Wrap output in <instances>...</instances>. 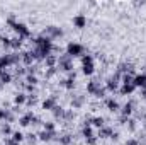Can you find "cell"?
Here are the masks:
<instances>
[{"mask_svg": "<svg viewBox=\"0 0 146 145\" xmlns=\"http://www.w3.org/2000/svg\"><path fill=\"white\" fill-rule=\"evenodd\" d=\"M82 51H83V48H82V44H78V43H70L68 44V56H78V55H82Z\"/></svg>", "mask_w": 146, "mask_h": 145, "instance_id": "6da1fadb", "label": "cell"}, {"mask_svg": "<svg viewBox=\"0 0 146 145\" xmlns=\"http://www.w3.org/2000/svg\"><path fill=\"white\" fill-rule=\"evenodd\" d=\"M60 67H61L63 70L70 72L73 68L72 67V56H68V55H66V56H61V58H60Z\"/></svg>", "mask_w": 146, "mask_h": 145, "instance_id": "7a4b0ae2", "label": "cell"}, {"mask_svg": "<svg viewBox=\"0 0 146 145\" xmlns=\"http://www.w3.org/2000/svg\"><path fill=\"white\" fill-rule=\"evenodd\" d=\"M14 31L19 34V38H26V36H29V29L24 26V24H14Z\"/></svg>", "mask_w": 146, "mask_h": 145, "instance_id": "3957f363", "label": "cell"}, {"mask_svg": "<svg viewBox=\"0 0 146 145\" xmlns=\"http://www.w3.org/2000/svg\"><path fill=\"white\" fill-rule=\"evenodd\" d=\"M73 24L76 26V28H85V24H87V19H85V15H76L75 19H73Z\"/></svg>", "mask_w": 146, "mask_h": 145, "instance_id": "277c9868", "label": "cell"}, {"mask_svg": "<svg viewBox=\"0 0 146 145\" xmlns=\"http://www.w3.org/2000/svg\"><path fill=\"white\" fill-rule=\"evenodd\" d=\"M87 91H88L90 94H97V92L100 91V84H99L97 80H94V82H90V84H88V87H87Z\"/></svg>", "mask_w": 146, "mask_h": 145, "instance_id": "5b68a950", "label": "cell"}, {"mask_svg": "<svg viewBox=\"0 0 146 145\" xmlns=\"http://www.w3.org/2000/svg\"><path fill=\"white\" fill-rule=\"evenodd\" d=\"M134 85L136 87H146V75H138V77H134Z\"/></svg>", "mask_w": 146, "mask_h": 145, "instance_id": "8992f818", "label": "cell"}, {"mask_svg": "<svg viewBox=\"0 0 146 145\" xmlns=\"http://www.w3.org/2000/svg\"><path fill=\"white\" fill-rule=\"evenodd\" d=\"M51 137H54V132H41L39 133V138L42 140V142H48V140H51Z\"/></svg>", "mask_w": 146, "mask_h": 145, "instance_id": "52a82bcc", "label": "cell"}, {"mask_svg": "<svg viewBox=\"0 0 146 145\" xmlns=\"http://www.w3.org/2000/svg\"><path fill=\"white\" fill-rule=\"evenodd\" d=\"M117 80H119V75H114V77H112V79L109 80V84H107V87H109L110 91H115V89H117V84H119Z\"/></svg>", "mask_w": 146, "mask_h": 145, "instance_id": "ba28073f", "label": "cell"}, {"mask_svg": "<svg viewBox=\"0 0 146 145\" xmlns=\"http://www.w3.org/2000/svg\"><path fill=\"white\" fill-rule=\"evenodd\" d=\"M48 33H49L51 36H61V34H63V31L58 29L56 26H49V28H48Z\"/></svg>", "mask_w": 146, "mask_h": 145, "instance_id": "9c48e42d", "label": "cell"}, {"mask_svg": "<svg viewBox=\"0 0 146 145\" xmlns=\"http://www.w3.org/2000/svg\"><path fill=\"white\" fill-rule=\"evenodd\" d=\"M134 89H136L134 82H133V84H127V85H124V87L121 89V94H131V92H133Z\"/></svg>", "mask_w": 146, "mask_h": 145, "instance_id": "30bf717a", "label": "cell"}, {"mask_svg": "<svg viewBox=\"0 0 146 145\" xmlns=\"http://www.w3.org/2000/svg\"><path fill=\"white\" fill-rule=\"evenodd\" d=\"M83 73L85 75H92L94 73V62L92 63H83Z\"/></svg>", "mask_w": 146, "mask_h": 145, "instance_id": "8fae6325", "label": "cell"}, {"mask_svg": "<svg viewBox=\"0 0 146 145\" xmlns=\"http://www.w3.org/2000/svg\"><path fill=\"white\" fill-rule=\"evenodd\" d=\"M22 60H24L26 65H31L33 60H34V55H33V53H24V55H22Z\"/></svg>", "mask_w": 146, "mask_h": 145, "instance_id": "7c38bea8", "label": "cell"}, {"mask_svg": "<svg viewBox=\"0 0 146 145\" xmlns=\"http://www.w3.org/2000/svg\"><path fill=\"white\" fill-rule=\"evenodd\" d=\"M19 123H21L22 126H27L29 123H33V114L29 113L27 116H24V118H21V121H19Z\"/></svg>", "mask_w": 146, "mask_h": 145, "instance_id": "4fadbf2b", "label": "cell"}, {"mask_svg": "<svg viewBox=\"0 0 146 145\" xmlns=\"http://www.w3.org/2000/svg\"><path fill=\"white\" fill-rule=\"evenodd\" d=\"M0 82H2V84H7V82H10V75L5 72V70H0Z\"/></svg>", "mask_w": 146, "mask_h": 145, "instance_id": "5bb4252c", "label": "cell"}, {"mask_svg": "<svg viewBox=\"0 0 146 145\" xmlns=\"http://www.w3.org/2000/svg\"><path fill=\"white\" fill-rule=\"evenodd\" d=\"M21 44H22V38H14V39H10V46H12V48H21Z\"/></svg>", "mask_w": 146, "mask_h": 145, "instance_id": "9a60e30c", "label": "cell"}, {"mask_svg": "<svg viewBox=\"0 0 146 145\" xmlns=\"http://www.w3.org/2000/svg\"><path fill=\"white\" fill-rule=\"evenodd\" d=\"M90 123H92L94 126H97V128H102V126H104V119H102V118H94V119H90Z\"/></svg>", "mask_w": 146, "mask_h": 145, "instance_id": "2e32d148", "label": "cell"}, {"mask_svg": "<svg viewBox=\"0 0 146 145\" xmlns=\"http://www.w3.org/2000/svg\"><path fill=\"white\" fill-rule=\"evenodd\" d=\"M110 133H112L110 128H100V130H99V137H102V138H107Z\"/></svg>", "mask_w": 146, "mask_h": 145, "instance_id": "e0dca14e", "label": "cell"}, {"mask_svg": "<svg viewBox=\"0 0 146 145\" xmlns=\"http://www.w3.org/2000/svg\"><path fill=\"white\" fill-rule=\"evenodd\" d=\"M42 108L44 109H54V101H53V99H46V101L42 103Z\"/></svg>", "mask_w": 146, "mask_h": 145, "instance_id": "ac0fdd59", "label": "cell"}, {"mask_svg": "<svg viewBox=\"0 0 146 145\" xmlns=\"http://www.w3.org/2000/svg\"><path fill=\"white\" fill-rule=\"evenodd\" d=\"M107 108H109L110 111H115V109H119V104H117L114 99H109V101H107Z\"/></svg>", "mask_w": 146, "mask_h": 145, "instance_id": "d6986e66", "label": "cell"}, {"mask_svg": "<svg viewBox=\"0 0 146 145\" xmlns=\"http://www.w3.org/2000/svg\"><path fill=\"white\" fill-rule=\"evenodd\" d=\"M46 63H48V67H49V68H53V67H54V63H56V58H54V56H51V55H48V56H46Z\"/></svg>", "mask_w": 146, "mask_h": 145, "instance_id": "ffe728a7", "label": "cell"}, {"mask_svg": "<svg viewBox=\"0 0 146 145\" xmlns=\"http://www.w3.org/2000/svg\"><path fill=\"white\" fill-rule=\"evenodd\" d=\"M131 111H133V103H127V104L122 108V114L127 116V114H131Z\"/></svg>", "mask_w": 146, "mask_h": 145, "instance_id": "44dd1931", "label": "cell"}, {"mask_svg": "<svg viewBox=\"0 0 146 145\" xmlns=\"http://www.w3.org/2000/svg\"><path fill=\"white\" fill-rule=\"evenodd\" d=\"M83 135H85L87 138H90V137H94V132H92V128H90V125H87V126L83 128Z\"/></svg>", "mask_w": 146, "mask_h": 145, "instance_id": "7402d4cb", "label": "cell"}, {"mask_svg": "<svg viewBox=\"0 0 146 145\" xmlns=\"http://www.w3.org/2000/svg\"><path fill=\"white\" fill-rule=\"evenodd\" d=\"M22 138H24V135H22L21 132H15V133L12 135V140H14V142H17V144H19V142H21Z\"/></svg>", "mask_w": 146, "mask_h": 145, "instance_id": "603a6c76", "label": "cell"}, {"mask_svg": "<svg viewBox=\"0 0 146 145\" xmlns=\"http://www.w3.org/2000/svg\"><path fill=\"white\" fill-rule=\"evenodd\" d=\"M24 101H26V96L24 94H17L15 96V104H22Z\"/></svg>", "mask_w": 146, "mask_h": 145, "instance_id": "cb8c5ba5", "label": "cell"}, {"mask_svg": "<svg viewBox=\"0 0 146 145\" xmlns=\"http://www.w3.org/2000/svg\"><path fill=\"white\" fill-rule=\"evenodd\" d=\"M44 130L46 132H54V125L53 123H44Z\"/></svg>", "mask_w": 146, "mask_h": 145, "instance_id": "d4e9b609", "label": "cell"}, {"mask_svg": "<svg viewBox=\"0 0 146 145\" xmlns=\"http://www.w3.org/2000/svg\"><path fill=\"white\" fill-rule=\"evenodd\" d=\"M82 62H83V63H92V62H94V58H92L90 55H85V56L82 58Z\"/></svg>", "mask_w": 146, "mask_h": 145, "instance_id": "484cf974", "label": "cell"}, {"mask_svg": "<svg viewBox=\"0 0 146 145\" xmlns=\"http://www.w3.org/2000/svg\"><path fill=\"white\" fill-rule=\"evenodd\" d=\"M27 82H29L31 85H34V84L37 82V79L34 77V75H27Z\"/></svg>", "mask_w": 146, "mask_h": 145, "instance_id": "4316f807", "label": "cell"}, {"mask_svg": "<svg viewBox=\"0 0 146 145\" xmlns=\"http://www.w3.org/2000/svg\"><path fill=\"white\" fill-rule=\"evenodd\" d=\"M82 103H83V99H82V97H76V99L73 101V106H75V108H78V106H80Z\"/></svg>", "mask_w": 146, "mask_h": 145, "instance_id": "83f0119b", "label": "cell"}, {"mask_svg": "<svg viewBox=\"0 0 146 145\" xmlns=\"http://www.w3.org/2000/svg\"><path fill=\"white\" fill-rule=\"evenodd\" d=\"M54 116H63V109L54 106Z\"/></svg>", "mask_w": 146, "mask_h": 145, "instance_id": "f1b7e54d", "label": "cell"}, {"mask_svg": "<svg viewBox=\"0 0 146 145\" xmlns=\"http://www.w3.org/2000/svg\"><path fill=\"white\" fill-rule=\"evenodd\" d=\"M7 114H9V113H7L5 109H0V119H7Z\"/></svg>", "mask_w": 146, "mask_h": 145, "instance_id": "f546056e", "label": "cell"}, {"mask_svg": "<svg viewBox=\"0 0 146 145\" xmlns=\"http://www.w3.org/2000/svg\"><path fill=\"white\" fill-rule=\"evenodd\" d=\"M70 142H72V138H70V137H68V135H66V137H63V138H61V144H70Z\"/></svg>", "mask_w": 146, "mask_h": 145, "instance_id": "4dcf8cb0", "label": "cell"}, {"mask_svg": "<svg viewBox=\"0 0 146 145\" xmlns=\"http://www.w3.org/2000/svg\"><path fill=\"white\" fill-rule=\"evenodd\" d=\"M2 132H3L5 135H9V133H10V126H9V125H5V126L2 128Z\"/></svg>", "mask_w": 146, "mask_h": 145, "instance_id": "1f68e13d", "label": "cell"}, {"mask_svg": "<svg viewBox=\"0 0 146 145\" xmlns=\"http://www.w3.org/2000/svg\"><path fill=\"white\" fill-rule=\"evenodd\" d=\"M87 142H88L90 145H95V142H97V138H95V137H90V138H87Z\"/></svg>", "mask_w": 146, "mask_h": 145, "instance_id": "d6a6232c", "label": "cell"}, {"mask_svg": "<svg viewBox=\"0 0 146 145\" xmlns=\"http://www.w3.org/2000/svg\"><path fill=\"white\" fill-rule=\"evenodd\" d=\"M5 145H19V144H17V142H14V140H7Z\"/></svg>", "mask_w": 146, "mask_h": 145, "instance_id": "836d02e7", "label": "cell"}, {"mask_svg": "<svg viewBox=\"0 0 146 145\" xmlns=\"http://www.w3.org/2000/svg\"><path fill=\"white\" fill-rule=\"evenodd\" d=\"M127 145H139V144H138L136 140H129V142H127Z\"/></svg>", "mask_w": 146, "mask_h": 145, "instance_id": "e575fe53", "label": "cell"}, {"mask_svg": "<svg viewBox=\"0 0 146 145\" xmlns=\"http://www.w3.org/2000/svg\"><path fill=\"white\" fill-rule=\"evenodd\" d=\"M143 96L146 97V87H143Z\"/></svg>", "mask_w": 146, "mask_h": 145, "instance_id": "d590c367", "label": "cell"}]
</instances>
